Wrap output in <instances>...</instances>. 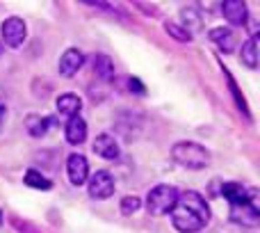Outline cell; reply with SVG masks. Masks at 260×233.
<instances>
[{"label":"cell","instance_id":"6da1fadb","mask_svg":"<svg viewBox=\"0 0 260 233\" xmlns=\"http://www.w3.org/2000/svg\"><path fill=\"white\" fill-rule=\"evenodd\" d=\"M171 224L178 233H199L210 222V206L206 197H201L194 190L178 194V201L171 208Z\"/></svg>","mask_w":260,"mask_h":233},{"label":"cell","instance_id":"7a4b0ae2","mask_svg":"<svg viewBox=\"0 0 260 233\" xmlns=\"http://www.w3.org/2000/svg\"><path fill=\"white\" fill-rule=\"evenodd\" d=\"M171 158H174V162H178L180 167L194 169V171L206 169V167L210 165V151H208L203 144L187 142V139L176 142L174 147H171Z\"/></svg>","mask_w":260,"mask_h":233},{"label":"cell","instance_id":"3957f363","mask_svg":"<svg viewBox=\"0 0 260 233\" xmlns=\"http://www.w3.org/2000/svg\"><path fill=\"white\" fill-rule=\"evenodd\" d=\"M231 222L240 226H258L260 222V197L256 188H247L242 199L231 203Z\"/></svg>","mask_w":260,"mask_h":233},{"label":"cell","instance_id":"277c9868","mask_svg":"<svg viewBox=\"0 0 260 233\" xmlns=\"http://www.w3.org/2000/svg\"><path fill=\"white\" fill-rule=\"evenodd\" d=\"M178 188H174V185H155V188L148 192L146 197V211L148 215L153 217H162V215H169L171 208L176 206V201H178Z\"/></svg>","mask_w":260,"mask_h":233},{"label":"cell","instance_id":"5b68a950","mask_svg":"<svg viewBox=\"0 0 260 233\" xmlns=\"http://www.w3.org/2000/svg\"><path fill=\"white\" fill-rule=\"evenodd\" d=\"M0 32H3V44L9 46V48H21L23 41L27 37V27H25V21L18 16H9L3 21L0 25Z\"/></svg>","mask_w":260,"mask_h":233},{"label":"cell","instance_id":"8992f818","mask_svg":"<svg viewBox=\"0 0 260 233\" xmlns=\"http://www.w3.org/2000/svg\"><path fill=\"white\" fill-rule=\"evenodd\" d=\"M87 192H89L91 199H110L114 194V179L110 171L101 169L96 171L94 176H89L87 179Z\"/></svg>","mask_w":260,"mask_h":233},{"label":"cell","instance_id":"52a82bcc","mask_svg":"<svg viewBox=\"0 0 260 233\" xmlns=\"http://www.w3.org/2000/svg\"><path fill=\"white\" fill-rule=\"evenodd\" d=\"M67 176L71 181V185H76V188L87 183V179H89V162H87V158L82 153H71L67 158Z\"/></svg>","mask_w":260,"mask_h":233},{"label":"cell","instance_id":"ba28073f","mask_svg":"<svg viewBox=\"0 0 260 233\" xmlns=\"http://www.w3.org/2000/svg\"><path fill=\"white\" fill-rule=\"evenodd\" d=\"M82 64H85V55H82V50L78 48H67L62 53V57H59V76L64 78H73L78 71L82 69Z\"/></svg>","mask_w":260,"mask_h":233},{"label":"cell","instance_id":"9c48e42d","mask_svg":"<svg viewBox=\"0 0 260 233\" xmlns=\"http://www.w3.org/2000/svg\"><path fill=\"white\" fill-rule=\"evenodd\" d=\"M221 12H224V18L231 25L244 27L249 21V12H247V3L244 0H224L221 3Z\"/></svg>","mask_w":260,"mask_h":233},{"label":"cell","instance_id":"30bf717a","mask_svg":"<svg viewBox=\"0 0 260 233\" xmlns=\"http://www.w3.org/2000/svg\"><path fill=\"white\" fill-rule=\"evenodd\" d=\"M91 149H94V153L99 158H103V160H117L119 153H121V151H119L117 139H114L110 133H101L99 137L94 139Z\"/></svg>","mask_w":260,"mask_h":233},{"label":"cell","instance_id":"8fae6325","mask_svg":"<svg viewBox=\"0 0 260 233\" xmlns=\"http://www.w3.org/2000/svg\"><path fill=\"white\" fill-rule=\"evenodd\" d=\"M64 137H67V142L73 144V147L82 144L87 139V121L82 119L80 114L69 116L67 126H64Z\"/></svg>","mask_w":260,"mask_h":233},{"label":"cell","instance_id":"7c38bea8","mask_svg":"<svg viewBox=\"0 0 260 233\" xmlns=\"http://www.w3.org/2000/svg\"><path fill=\"white\" fill-rule=\"evenodd\" d=\"M210 41L221 50V53H233L235 46H238V39H235V32L231 27H212L208 32Z\"/></svg>","mask_w":260,"mask_h":233},{"label":"cell","instance_id":"4fadbf2b","mask_svg":"<svg viewBox=\"0 0 260 233\" xmlns=\"http://www.w3.org/2000/svg\"><path fill=\"white\" fill-rule=\"evenodd\" d=\"M55 108H57V112L64 114V116H76V114H80L82 99L78 94H73V92H67V94H59L57 96Z\"/></svg>","mask_w":260,"mask_h":233},{"label":"cell","instance_id":"5bb4252c","mask_svg":"<svg viewBox=\"0 0 260 233\" xmlns=\"http://www.w3.org/2000/svg\"><path fill=\"white\" fill-rule=\"evenodd\" d=\"M50 124H53V119H50V116H46V114L32 112V114L25 116V130L32 135V137H44V135L48 133Z\"/></svg>","mask_w":260,"mask_h":233},{"label":"cell","instance_id":"9a60e30c","mask_svg":"<svg viewBox=\"0 0 260 233\" xmlns=\"http://www.w3.org/2000/svg\"><path fill=\"white\" fill-rule=\"evenodd\" d=\"M240 57H242L244 67H249V69H256L258 67V32H253V35L242 44Z\"/></svg>","mask_w":260,"mask_h":233},{"label":"cell","instance_id":"2e32d148","mask_svg":"<svg viewBox=\"0 0 260 233\" xmlns=\"http://www.w3.org/2000/svg\"><path fill=\"white\" fill-rule=\"evenodd\" d=\"M23 183L32 190H44V192H48V190L53 188V181H50L48 176L41 174L39 169H27L25 176H23Z\"/></svg>","mask_w":260,"mask_h":233},{"label":"cell","instance_id":"e0dca14e","mask_svg":"<svg viewBox=\"0 0 260 233\" xmlns=\"http://www.w3.org/2000/svg\"><path fill=\"white\" fill-rule=\"evenodd\" d=\"M91 64H94V73L101 78V80H105V82L114 80V62L108 57V55H96Z\"/></svg>","mask_w":260,"mask_h":233},{"label":"cell","instance_id":"ac0fdd59","mask_svg":"<svg viewBox=\"0 0 260 233\" xmlns=\"http://www.w3.org/2000/svg\"><path fill=\"white\" fill-rule=\"evenodd\" d=\"M180 18H183V23H178V25L183 27L185 32L194 35V32L201 30V16H199V12H197L194 7H185V9H180Z\"/></svg>","mask_w":260,"mask_h":233},{"label":"cell","instance_id":"d6986e66","mask_svg":"<svg viewBox=\"0 0 260 233\" xmlns=\"http://www.w3.org/2000/svg\"><path fill=\"white\" fill-rule=\"evenodd\" d=\"M121 215H126V217H130V215H135V213L142 208V199L137 197V194H128V197H123L121 199Z\"/></svg>","mask_w":260,"mask_h":233},{"label":"cell","instance_id":"ffe728a7","mask_svg":"<svg viewBox=\"0 0 260 233\" xmlns=\"http://www.w3.org/2000/svg\"><path fill=\"white\" fill-rule=\"evenodd\" d=\"M224 73H226V78H229V87H231V92H233V96H235V103H238V108L242 110V114L247 116V119H251V112H249V108H247V103H244V96H242V92L238 90V85H235V80H233V76H231L229 71L224 69Z\"/></svg>","mask_w":260,"mask_h":233},{"label":"cell","instance_id":"44dd1931","mask_svg":"<svg viewBox=\"0 0 260 233\" xmlns=\"http://www.w3.org/2000/svg\"><path fill=\"white\" fill-rule=\"evenodd\" d=\"M165 30L169 32L176 41H180V44H189V41H192V35H189V32H185L178 23H165Z\"/></svg>","mask_w":260,"mask_h":233},{"label":"cell","instance_id":"7402d4cb","mask_svg":"<svg viewBox=\"0 0 260 233\" xmlns=\"http://www.w3.org/2000/svg\"><path fill=\"white\" fill-rule=\"evenodd\" d=\"M128 87H130V92H135L137 96H144V92H146V87L142 85V80H139V78H135V76L128 78Z\"/></svg>","mask_w":260,"mask_h":233},{"label":"cell","instance_id":"603a6c76","mask_svg":"<svg viewBox=\"0 0 260 233\" xmlns=\"http://www.w3.org/2000/svg\"><path fill=\"white\" fill-rule=\"evenodd\" d=\"M5 114H7V105H5V103H3V99H0V126H3Z\"/></svg>","mask_w":260,"mask_h":233},{"label":"cell","instance_id":"cb8c5ba5","mask_svg":"<svg viewBox=\"0 0 260 233\" xmlns=\"http://www.w3.org/2000/svg\"><path fill=\"white\" fill-rule=\"evenodd\" d=\"M0 55H3V41H0Z\"/></svg>","mask_w":260,"mask_h":233}]
</instances>
